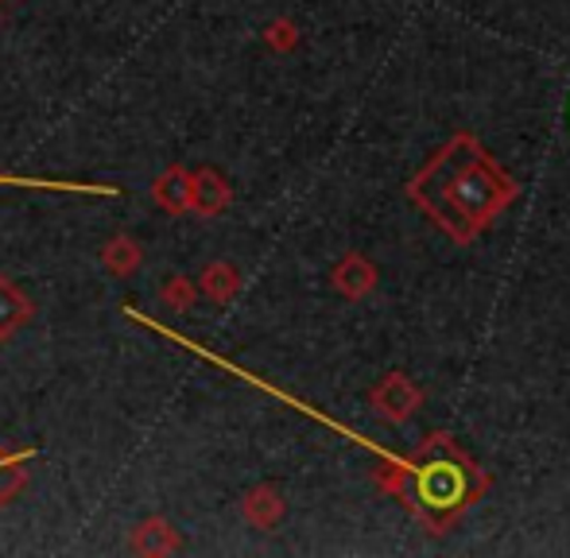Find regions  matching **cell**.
<instances>
[{"label": "cell", "instance_id": "obj_12", "mask_svg": "<svg viewBox=\"0 0 570 558\" xmlns=\"http://www.w3.org/2000/svg\"><path fill=\"white\" fill-rule=\"evenodd\" d=\"M268 43L272 47H292L295 39H292V23H272L268 28Z\"/></svg>", "mask_w": 570, "mask_h": 558}, {"label": "cell", "instance_id": "obj_3", "mask_svg": "<svg viewBox=\"0 0 570 558\" xmlns=\"http://www.w3.org/2000/svg\"><path fill=\"white\" fill-rule=\"evenodd\" d=\"M151 202H156L164 213H171V218L190 213V171L187 167L183 163L164 167V171L156 175V182H151Z\"/></svg>", "mask_w": 570, "mask_h": 558}, {"label": "cell", "instance_id": "obj_5", "mask_svg": "<svg viewBox=\"0 0 570 558\" xmlns=\"http://www.w3.org/2000/svg\"><path fill=\"white\" fill-rule=\"evenodd\" d=\"M101 268H106L109 276H117V279H132L144 268L140 241H136V237H128V233L109 237V241L101 245Z\"/></svg>", "mask_w": 570, "mask_h": 558}, {"label": "cell", "instance_id": "obj_2", "mask_svg": "<svg viewBox=\"0 0 570 558\" xmlns=\"http://www.w3.org/2000/svg\"><path fill=\"white\" fill-rule=\"evenodd\" d=\"M128 547L144 558H164V555L183 551V536L171 520H164V516H148V520H140L132 531H128Z\"/></svg>", "mask_w": 570, "mask_h": 558}, {"label": "cell", "instance_id": "obj_7", "mask_svg": "<svg viewBox=\"0 0 570 558\" xmlns=\"http://www.w3.org/2000/svg\"><path fill=\"white\" fill-rule=\"evenodd\" d=\"M195 283H198V291H203L206 299L214 302V307H226V302H233V295L240 291L237 268L226 265V260H214V265H206L203 276H198Z\"/></svg>", "mask_w": 570, "mask_h": 558}, {"label": "cell", "instance_id": "obj_9", "mask_svg": "<svg viewBox=\"0 0 570 558\" xmlns=\"http://www.w3.org/2000/svg\"><path fill=\"white\" fill-rule=\"evenodd\" d=\"M423 497L431 505H454L462 497V469L454 466H431L423 474Z\"/></svg>", "mask_w": 570, "mask_h": 558}, {"label": "cell", "instance_id": "obj_10", "mask_svg": "<svg viewBox=\"0 0 570 558\" xmlns=\"http://www.w3.org/2000/svg\"><path fill=\"white\" fill-rule=\"evenodd\" d=\"M159 302L175 315H187L198 302V283H190L187 276H167V283L159 287Z\"/></svg>", "mask_w": 570, "mask_h": 558}, {"label": "cell", "instance_id": "obj_11", "mask_svg": "<svg viewBox=\"0 0 570 558\" xmlns=\"http://www.w3.org/2000/svg\"><path fill=\"white\" fill-rule=\"evenodd\" d=\"M334 279H338V287L345 295H361L368 287V268L361 265V260H345Z\"/></svg>", "mask_w": 570, "mask_h": 558}, {"label": "cell", "instance_id": "obj_4", "mask_svg": "<svg viewBox=\"0 0 570 558\" xmlns=\"http://www.w3.org/2000/svg\"><path fill=\"white\" fill-rule=\"evenodd\" d=\"M31 318H36L31 299L12 283V279L0 276V346H4V341H12L16 333L31 322Z\"/></svg>", "mask_w": 570, "mask_h": 558}, {"label": "cell", "instance_id": "obj_8", "mask_svg": "<svg viewBox=\"0 0 570 558\" xmlns=\"http://www.w3.org/2000/svg\"><path fill=\"white\" fill-rule=\"evenodd\" d=\"M240 508H245V520L253 524V528H276V520L284 516V500H279V492L272 489V485H256V489L245 492V500H240Z\"/></svg>", "mask_w": 570, "mask_h": 558}, {"label": "cell", "instance_id": "obj_1", "mask_svg": "<svg viewBox=\"0 0 570 558\" xmlns=\"http://www.w3.org/2000/svg\"><path fill=\"white\" fill-rule=\"evenodd\" d=\"M233 202V190H229V179L214 167H198L190 171V210L198 218H222Z\"/></svg>", "mask_w": 570, "mask_h": 558}, {"label": "cell", "instance_id": "obj_13", "mask_svg": "<svg viewBox=\"0 0 570 558\" xmlns=\"http://www.w3.org/2000/svg\"><path fill=\"white\" fill-rule=\"evenodd\" d=\"M0 4H4V0H0Z\"/></svg>", "mask_w": 570, "mask_h": 558}, {"label": "cell", "instance_id": "obj_6", "mask_svg": "<svg viewBox=\"0 0 570 558\" xmlns=\"http://www.w3.org/2000/svg\"><path fill=\"white\" fill-rule=\"evenodd\" d=\"M28 461L31 450H12L0 442V512L16 500V492L28 485Z\"/></svg>", "mask_w": 570, "mask_h": 558}]
</instances>
